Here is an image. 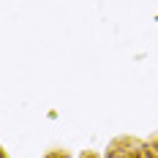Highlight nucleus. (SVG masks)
<instances>
[{"label":"nucleus","mask_w":158,"mask_h":158,"mask_svg":"<svg viewBox=\"0 0 158 158\" xmlns=\"http://www.w3.org/2000/svg\"><path fill=\"white\" fill-rule=\"evenodd\" d=\"M139 158H150V156H139Z\"/></svg>","instance_id":"obj_1"}]
</instances>
